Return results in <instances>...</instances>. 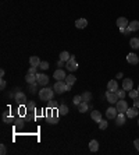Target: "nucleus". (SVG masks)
Listing matches in <instances>:
<instances>
[{
	"label": "nucleus",
	"instance_id": "nucleus-1",
	"mask_svg": "<svg viewBox=\"0 0 139 155\" xmlns=\"http://www.w3.org/2000/svg\"><path fill=\"white\" fill-rule=\"evenodd\" d=\"M54 96V90L53 88H42L40 91H39V98H40V101H45V102H49L52 101Z\"/></svg>",
	"mask_w": 139,
	"mask_h": 155
},
{
	"label": "nucleus",
	"instance_id": "nucleus-2",
	"mask_svg": "<svg viewBox=\"0 0 139 155\" xmlns=\"http://www.w3.org/2000/svg\"><path fill=\"white\" fill-rule=\"evenodd\" d=\"M53 90H54V92H56V94H63L64 91H67V83H65V80L56 81Z\"/></svg>",
	"mask_w": 139,
	"mask_h": 155
},
{
	"label": "nucleus",
	"instance_id": "nucleus-3",
	"mask_svg": "<svg viewBox=\"0 0 139 155\" xmlns=\"http://www.w3.org/2000/svg\"><path fill=\"white\" fill-rule=\"evenodd\" d=\"M65 67H67L68 71H75V70L78 69V63H77V60H75V56L71 54L70 60L68 62H65Z\"/></svg>",
	"mask_w": 139,
	"mask_h": 155
},
{
	"label": "nucleus",
	"instance_id": "nucleus-4",
	"mask_svg": "<svg viewBox=\"0 0 139 155\" xmlns=\"http://www.w3.org/2000/svg\"><path fill=\"white\" fill-rule=\"evenodd\" d=\"M14 101L18 103V105H25L27 103V95L21 91H17L16 95H14Z\"/></svg>",
	"mask_w": 139,
	"mask_h": 155
},
{
	"label": "nucleus",
	"instance_id": "nucleus-5",
	"mask_svg": "<svg viewBox=\"0 0 139 155\" xmlns=\"http://www.w3.org/2000/svg\"><path fill=\"white\" fill-rule=\"evenodd\" d=\"M116 108H117V110H118V113H125L127 109H128V103H127V101H124V99H118L116 103Z\"/></svg>",
	"mask_w": 139,
	"mask_h": 155
},
{
	"label": "nucleus",
	"instance_id": "nucleus-6",
	"mask_svg": "<svg viewBox=\"0 0 139 155\" xmlns=\"http://www.w3.org/2000/svg\"><path fill=\"white\" fill-rule=\"evenodd\" d=\"M129 25V21L125 18V17H120V18H117V27L120 28V30H124V28H127Z\"/></svg>",
	"mask_w": 139,
	"mask_h": 155
},
{
	"label": "nucleus",
	"instance_id": "nucleus-7",
	"mask_svg": "<svg viewBox=\"0 0 139 155\" xmlns=\"http://www.w3.org/2000/svg\"><path fill=\"white\" fill-rule=\"evenodd\" d=\"M53 77L57 80V81H60V80H65V77H67V74H65V71L61 69H57L56 71H54Z\"/></svg>",
	"mask_w": 139,
	"mask_h": 155
},
{
	"label": "nucleus",
	"instance_id": "nucleus-8",
	"mask_svg": "<svg viewBox=\"0 0 139 155\" xmlns=\"http://www.w3.org/2000/svg\"><path fill=\"white\" fill-rule=\"evenodd\" d=\"M117 115H118V110H117V108H114V106H111V108H108L107 110H106L107 119H116Z\"/></svg>",
	"mask_w": 139,
	"mask_h": 155
},
{
	"label": "nucleus",
	"instance_id": "nucleus-9",
	"mask_svg": "<svg viewBox=\"0 0 139 155\" xmlns=\"http://www.w3.org/2000/svg\"><path fill=\"white\" fill-rule=\"evenodd\" d=\"M106 96H107V101L110 102V103H117V101L120 99L118 95H117V92H111V91H107Z\"/></svg>",
	"mask_w": 139,
	"mask_h": 155
},
{
	"label": "nucleus",
	"instance_id": "nucleus-10",
	"mask_svg": "<svg viewBox=\"0 0 139 155\" xmlns=\"http://www.w3.org/2000/svg\"><path fill=\"white\" fill-rule=\"evenodd\" d=\"M36 80H38L39 85H47V83H49V77L46 74H36Z\"/></svg>",
	"mask_w": 139,
	"mask_h": 155
},
{
	"label": "nucleus",
	"instance_id": "nucleus-11",
	"mask_svg": "<svg viewBox=\"0 0 139 155\" xmlns=\"http://www.w3.org/2000/svg\"><path fill=\"white\" fill-rule=\"evenodd\" d=\"M138 113H139V110L138 108H128L127 109V112H125V115H127V117H129V119H132V117H136L138 116Z\"/></svg>",
	"mask_w": 139,
	"mask_h": 155
},
{
	"label": "nucleus",
	"instance_id": "nucleus-12",
	"mask_svg": "<svg viewBox=\"0 0 139 155\" xmlns=\"http://www.w3.org/2000/svg\"><path fill=\"white\" fill-rule=\"evenodd\" d=\"M127 62L131 64H138L139 63V57L135 53H128L127 54Z\"/></svg>",
	"mask_w": 139,
	"mask_h": 155
},
{
	"label": "nucleus",
	"instance_id": "nucleus-13",
	"mask_svg": "<svg viewBox=\"0 0 139 155\" xmlns=\"http://www.w3.org/2000/svg\"><path fill=\"white\" fill-rule=\"evenodd\" d=\"M132 87H134V81H132L131 78H125L123 81V88L125 91H131Z\"/></svg>",
	"mask_w": 139,
	"mask_h": 155
},
{
	"label": "nucleus",
	"instance_id": "nucleus-14",
	"mask_svg": "<svg viewBox=\"0 0 139 155\" xmlns=\"http://www.w3.org/2000/svg\"><path fill=\"white\" fill-rule=\"evenodd\" d=\"M118 90V84H117L116 80H110L107 83V91H111V92H116Z\"/></svg>",
	"mask_w": 139,
	"mask_h": 155
},
{
	"label": "nucleus",
	"instance_id": "nucleus-15",
	"mask_svg": "<svg viewBox=\"0 0 139 155\" xmlns=\"http://www.w3.org/2000/svg\"><path fill=\"white\" fill-rule=\"evenodd\" d=\"M86 25H88V21H86V18H78L77 21H75V27H77L78 30L86 28Z\"/></svg>",
	"mask_w": 139,
	"mask_h": 155
},
{
	"label": "nucleus",
	"instance_id": "nucleus-16",
	"mask_svg": "<svg viewBox=\"0 0 139 155\" xmlns=\"http://www.w3.org/2000/svg\"><path fill=\"white\" fill-rule=\"evenodd\" d=\"M57 112H59V115H60V116H65V115L68 113V106H67L65 103H61V105H59Z\"/></svg>",
	"mask_w": 139,
	"mask_h": 155
},
{
	"label": "nucleus",
	"instance_id": "nucleus-17",
	"mask_svg": "<svg viewBox=\"0 0 139 155\" xmlns=\"http://www.w3.org/2000/svg\"><path fill=\"white\" fill-rule=\"evenodd\" d=\"M25 81H27L28 84H33V83H38V80H36V74H31V73H28V74L25 76Z\"/></svg>",
	"mask_w": 139,
	"mask_h": 155
},
{
	"label": "nucleus",
	"instance_id": "nucleus-18",
	"mask_svg": "<svg viewBox=\"0 0 139 155\" xmlns=\"http://www.w3.org/2000/svg\"><path fill=\"white\" fill-rule=\"evenodd\" d=\"M91 117H92V120H95L96 123H99L102 120V113L99 110H93L92 113H91Z\"/></svg>",
	"mask_w": 139,
	"mask_h": 155
},
{
	"label": "nucleus",
	"instance_id": "nucleus-19",
	"mask_svg": "<svg viewBox=\"0 0 139 155\" xmlns=\"http://www.w3.org/2000/svg\"><path fill=\"white\" fill-rule=\"evenodd\" d=\"M88 109H89L88 102H84V101H82L81 103H79V105H78V112H79V113H85Z\"/></svg>",
	"mask_w": 139,
	"mask_h": 155
},
{
	"label": "nucleus",
	"instance_id": "nucleus-20",
	"mask_svg": "<svg viewBox=\"0 0 139 155\" xmlns=\"http://www.w3.org/2000/svg\"><path fill=\"white\" fill-rule=\"evenodd\" d=\"M89 149H91L92 152H96V151L99 149V143H97V140H92V141L89 143Z\"/></svg>",
	"mask_w": 139,
	"mask_h": 155
},
{
	"label": "nucleus",
	"instance_id": "nucleus-21",
	"mask_svg": "<svg viewBox=\"0 0 139 155\" xmlns=\"http://www.w3.org/2000/svg\"><path fill=\"white\" fill-rule=\"evenodd\" d=\"M29 64H31V66H35V67H39L40 59H39L38 56H31V57H29Z\"/></svg>",
	"mask_w": 139,
	"mask_h": 155
},
{
	"label": "nucleus",
	"instance_id": "nucleus-22",
	"mask_svg": "<svg viewBox=\"0 0 139 155\" xmlns=\"http://www.w3.org/2000/svg\"><path fill=\"white\" fill-rule=\"evenodd\" d=\"M125 116H127V115H124V113H118L116 117V123L118 124V126H123V124L125 123Z\"/></svg>",
	"mask_w": 139,
	"mask_h": 155
},
{
	"label": "nucleus",
	"instance_id": "nucleus-23",
	"mask_svg": "<svg viewBox=\"0 0 139 155\" xmlns=\"http://www.w3.org/2000/svg\"><path fill=\"white\" fill-rule=\"evenodd\" d=\"M3 122L4 123H13L14 122V119L10 116V112H4L3 113Z\"/></svg>",
	"mask_w": 139,
	"mask_h": 155
},
{
	"label": "nucleus",
	"instance_id": "nucleus-24",
	"mask_svg": "<svg viewBox=\"0 0 139 155\" xmlns=\"http://www.w3.org/2000/svg\"><path fill=\"white\" fill-rule=\"evenodd\" d=\"M75 81H77V78H75V76H72V74H68V76L65 77V83H67L68 85H74Z\"/></svg>",
	"mask_w": 139,
	"mask_h": 155
},
{
	"label": "nucleus",
	"instance_id": "nucleus-25",
	"mask_svg": "<svg viewBox=\"0 0 139 155\" xmlns=\"http://www.w3.org/2000/svg\"><path fill=\"white\" fill-rule=\"evenodd\" d=\"M129 46H131L132 49H139V38H131Z\"/></svg>",
	"mask_w": 139,
	"mask_h": 155
},
{
	"label": "nucleus",
	"instance_id": "nucleus-26",
	"mask_svg": "<svg viewBox=\"0 0 139 155\" xmlns=\"http://www.w3.org/2000/svg\"><path fill=\"white\" fill-rule=\"evenodd\" d=\"M128 27L131 28V31H139V21L134 20V21H131V23H129V25H128Z\"/></svg>",
	"mask_w": 139,
	"mask_h": 155
},
{
	"label": "nucleus",
	"instance_id": "nucleus-27",
	"mask_svg": "<svg viewBox=\"0 0 139 155\" xmlns=\"http://www.w3.org/2000/svg\"><path fill=\"white\" fill-rule=\"evenodd\" d=\"M81 96H82V101L84 102H89L92 99V94L89 92V91H85L84 94H81Z\"/></svg>",
	"mask_w": 139,
	"mask_h": 155
},
{
	"label": "nucleus",
	"instance_id": "nucleus-28",
	"mask_svg": "<svg viewBox=\"0 0 139 155\" xmlns=\"http://www.w3.org/2000/svg\"><path fill=\"white\" fill-rule=\"evenodd\" d=\"M70 57H71V54H70L68 52H65V50L60 53V60H63V62H68Z\"/></svg>",
	"mask_w": 139,
	"mask_h": 155
},
{
	"label": "nucleus",
	"instance_id": "nucleus-29",
	"mask_svg": "<svg viewBox=\"0 0 139 155\" xmlns=\"http://www.w3.org/2000/svg\"><path fill=\"white\" fill-rule=\"evenodd\" d=\"M38 83H33V84H29V87H28V91L31 94H36V91H38Z\"/></svg>",
	"mask_w": 139,
	"mask_h": 155
},
{
	"label": "nucleus",
	"instance_id": "nucleus-30",
	"mask_svg": "<svg viewBox=\"0 0 139 155\" xmlns=\"http://www.w3.org/2000/svg\"><path fill=\"white\" fill-rule=\"evenodd\" d=\"M25 108H27V112H35V103L33 102H28V103H25Z\"/></svg>",
	"mask_w": 139,
	"mask_h": 155
},
{
	"label": "nucleus",
	"instance_id": "nucleus-31",
	"mask_svg": "<svg viewBox=\"0 0 139 155\" xmlns=\"http://www.w3.org/2000/svg\"><path fill=\"white\" fill-rule=\"evenodd\" d=\"M107 126H108L107 120H103V119H102L100 122H99V129H100V130H106V129H107Z\"/></svg>",
	"mask_w": 139,
	"mask_h": 155
},
{
	"label": "nucleus",
	"instance_id": "nucleus-32",
	"mask_svg": "<svg viewBox=\"0 0 139 155\" xmlns=\"http://www.w3.org/2000/svg\"><path fill=\"white\" fill-rule=\"evenodd\" d=\"M128 95H129V98L135 99L136 96H139V91L138 90H131V91H128Z\"/></svg>",
	"mask_w": 139,
	"mask_h": 155
},
{
	"label": "nucleus",
	"instance_id": "nucleus-33",
	"mask_svg": "<svg viewBox=\"0 0 139 155\" xmlns=\"http://www.w3.org/2000/svg\"><path fill=\"white\" fill-rule=\"evenodd\" d=\"M117 92V95H118V98H120V99H124V98H125V95H127V91H125V90H117L116 91Z\"/></svg>",
	"mask_w": 139,
	"mask_h": 155
},
{
	"label": "nucleus",
	"instance_id": "nucleus-34",
	"mask_svg": "<svg viewBox=\"0 0 139 155\" xmlns=\"http://www.w3.org/2000/svg\"><path fill=\"white\" fill-rule=\"evenodd\" d=\"M72 102H74V105H77L78 106V105L82 102V96H81V95H75V96L72 98Z\"/></svg>",
	"mask_w": 139,
	"mask_h": 155
},
{
	"label": "nucleus",
	"instance_id": "nucleus-35",
	"mask_svg": "<svg viewBox=\"0 0 139 155\" xmlns=\"http://www.w3.org/2000/svg\"><path fill=\"white\" fill-rule=\"evenodd\" d=\"M39 67H40L42 70H47L49 69V62H40Z\"/></svg>",
	"mask_w": 139,
	"mask_h": 155
},
{
	"label": "nucleus",
	"instance_id": "nucleus-36",
	"mask_svg": "<svg viewBox=\"0 0 139 155\" xmlns=\"http://www.w3.org/2000/svg\"><path fill=\"white\" fill-rule=\"evenodd\" d=\"M0 154H1V155L7 154V148H6V145H4V144H1V145H0Z\"/></svg>",
	"mask_w": 139,
	"mask_h": 155
},
{
	"label": "nucleus",
	"instance_id": "nucleus-37",
	"mask_svg": "<svg viewBox=\"0 0 139 155\" xmlns=\"http://www.w3.org/2000/svg\"><path fill=\"white\" fill-rule=\"evenodd\" d=\"M49 108H59V105H57V102L56 101H53V99H52V101H49Z\"/></svg>",
	"mask_w": 139,
	"mask_h": 155
},
{
	"label": "nucleus",
	"instance_id": "nucleus-38",
	"mask_svg": "<svg viewBox=\"0 0 139 155\" xmlns=\"http://www.w3.org/2000/svg\"><path fill=\"white\" fill-rule=\"evenodd\" d=\"M120 31L123 32L124 35H128V34H131V28H129V27H127V28H124V30H120Z\"/></svg>",
	"mask_w": 139,
	"mask_h": 155
},
{
	"label": "nucleus",
	"instance_id": "nucleus-39",
	"mask_svg": "<svg viewBox=\"0 0 139 155\" xmlns=\"http://www.w3.org/2000/svg\"><path fill=\"white\" fill-rule=\"evenodd\" d=\"M36 70H38V67L31 66V67H29V70H28V73H31V74H38V73H36Z\"/></svg>",
	"mask_w": 139,
	"mask_h": 155
},
{
	"label": "nucleus",
	"instance_id": "nucleus-40",
	"mask_svg": "<svg viewBox=\"0 0 139 155\" xmlns=\"http://www.w3.org/2000/svg\"><path fill=\"white\" fill-rule=\"evenodd\" d=\"M134 106H135V108H139V96H136V98L134 99Z\"/></svg>",
	"mask_w": 139,
	"mask_h": 155
},
{
	"label": "nucleus",
	"instance_id": "nucleus-41",
	"mask_svg": "<svg viewBox=\"0 0 139 155\" xmlns=\"http://www.w3.org/2000/svg\"><path fill=\"white\" fill-rule=\"evenodd\" d=\"M6 88V81L1 78V81H0V90H4Z\"/></svg>",
	"mask_w": 139,
	"mask_h": 155
},
{
	"label": "nucleus",
	"instance_id": "nucleus-42",
	"mask_svg": "<svg viewBox=\"0 0 139 155\" xmlns=\"http://www.w3.org/2000/svg\"><path fill=\"white\" fill-rule=\"evenodd\" d=\"M49 122H50L52 124H56L59 120H57V117H50V119H49Z\"/></svg>",
	"mask_w": 139,
	"mask_h": 155
},
{
	"label": "nucleus",
	"instance_id": "nucleus-43",
	"mask_svg": "<svg viewBox=\"0 0 139 155\" xmlns=\"http://www.w3.org/2000/svg\"><path fill=\"white\" fill-rule=\"evenodd\" d=\"M134 145H135V148L139 151V138H136L135 141H134Z\"/></svg>",
	"mask_w": 139,
	"mask_h": 155
},
{
	"label": "nucleus",
	"instance_id": "nucleus-44",
	"mask_svg": "<svg viewBox=\"0 0 139 155\" xmlns=\"http://www.w3.org/2000/svg\"><path fill=\"white\" fill-rule=\"evenodd\" d=\"M57 66H59V67H63V66H64V62H63V60H59V62H57Z\"/></svg>",
	"mask_w": 139,
	"mask_h": 155
},
{
	"label": "nucleus",
	"instance_id": "nucleus-45",
	"mask_svg": "<svg viewBox=\"0 0 139 155\" xmlns=\"http://www.w3.org/2000/svg\"><path fill=\"white\" fill-rule=\"evenodd\" d=\"M0 77H1V78L4 77V70H3V69L0 70Z\"/></svg>",
	"mask_w": 139,
	"mask_h": 155
},
{
	"label": "nucleus",
	"instance_id": "nucleus-46",
	"mask_svg": "<svg viewBox=\"0 0 139 155\" xmlns=\"http://www.w3.org/2000/svg\"><path fill=\"white\" fill-rule=\"evenodd\" d=\"M116 78H123V73H118L116 76Z\"/></svg>",
	"mask_w": 139,
	"mask_h": 155
},
{
	"label": "nucleus",
	"instance_id": "nucleus-47",
	"mask_svg": "<svg viewBox=\"0 0 139 155\" xmlns=\"http://www.w3.org/2000/svg\"><path fill=\"white\" fill-rule=\"evenodd\" d=\"M138 91H139V85H138Z\"/></svg>",
	"mask_w": 139,
	"mask_h": 155
},
{
	"label": "nucleus",
	"instance_id": "nucleus-48",
	"mask_svg": "<svg viewBox=\"0 0 139 155\" xmlns=\"http://www.w3.org/2000/svg\"><path fill=\"white\" fill-rule=\"evenodd\" d=\"M138 126H139V120H138Z\"/></svg>",
	"mask_w": 139,
	"mask_h": 155
}]
</instances>
